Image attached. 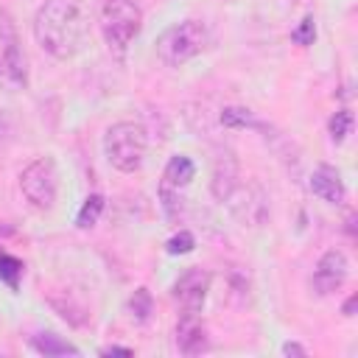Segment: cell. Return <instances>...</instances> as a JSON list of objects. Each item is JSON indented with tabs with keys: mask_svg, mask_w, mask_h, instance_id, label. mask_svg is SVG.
Wrapping results in <instances>:
<instances>
[{
	"mask_svg": "<svg viewBox=\"0 0 358 358\" xmlns=\"http://www.w3.org/2000/svg\"><path fill=\"white\" fill-rule=\"evenodd\" d=\"M34 36L53 59H73L87 39V20L73 0H45L34 17Z\"/></svg>",
	"mask_w": 358,
	"mask_h": 358,
	"instance_id": "1",
	"label": "cell"
},
{
	"mask_svg": "<svg viewBox=\"0 0 358 358\" xmlns=\"http://www.w3.org/2000/svg\"><path fill=\"white\" fill-rule=\"evenodd\" d=\"M145 151H148V131L143 123L120 120L109 126L103 134V154L109 165L123 173H134L143 165Z\"/></svg>",
	"mask_w": 358,
	"mask_h": 358,
	"instance_id": "2",
	"label": "cell"
},
{
	"mask_svg": "<svg viewBox=\"0 0 358 358\" xmlns=\"http://www.w3.org/2000/svg\"><path fill=\"white\" fill-rule=\"evenodd\" d=\"M210 42L207 25L201 20H182L165 28L157 39V59L165 67H182L185 62L196 59Z\"/></svg>",
	"mask_w": 358,
	"mask_h": 358,
	"instance_id": "3",
	"label": "cell"
},
{
	"mask_svg": "<svg viewBox=\"0 0 358 358\" xmlns=\"http://www.w3.org/2000/svg\"><path fill=\"white\" fill-rule=\"evenodd\" d=\"M98 22L109 50L123 56L143 28V11L134 0H103Z\"/></svg>",
	"mask_w": 358,
	"mask_h": 358,
	"instance_id": "4",
	"label": "cell"
},
{
	"mask_svg": "<svg viewBox=\"0 0 358 358\" xmlns=\"http://www.w3.org/2000/svg\"><path fill=\"white\" fill-rule=\"evenodd\" d=\"M20 190L34 210H50L59 199V171L50 157H39L20 173Z\"/></svg>",
	"mask_w": 358,
	"mask_h": 358,
	"instance_id": "5",
	"label": "cell"
},
{
	"mask_svg": "<svg viewBox=\"0 0 358 358\" xmlns=\"http://www.w3.org/2000/svg\"><path fill=\"white\" fill-rule=\"evenodd\" d=\"M347 274H350L347 255L341 249H327L319 257V263H316V268L310 274V285H313V291L319 296H327V294H333V291H338L344 285Z\"/></svg>",
	"mask_w": 358,
	"mask_h": 358,
	"instance_id": "6",
	"label": "cell"
},
{
	"mask_svg": "<svg viewBox=\"0 0 358 358\" xmlns=\"http://www.w3.org/2000/svg\"><path fill=\"white\" fill-rule=\"evenodd\" d=\"M207 291H210V274L204 268H190L173 282L171 296L179 305V313H201Z\"/></svg>",
	"mask_w": 358,
	"mask_h": 358,
	"instance_id": "7",
	"label": "cell"
},
{
	"mask_svg": "<svg viewBox=\"0 0 358 358\" xmlns=\"http://www.w3.org/2000/svg\"><path fill=\"white\" fill-rule=\"evenodd\" d=\"M0 87L8 92L28 87V64H25V56L14 39H8L3 53H0Z\"/></svg>",
	"mask_w": 358,
	"mask_h": 358,
	"instance_id": "8",
	"label": "cell"
},
{
	"mask_svg": "<svg viewBox=\"0 0 358 358\" xmlns=\"http://www.w3.org/2000/svg\"><path fill=\"white\" fill-rule=\"evenodd\" d=\"M176 347L182 355H199L207 350V330L199 313H179L176 322Z\"/></svg>",
	"mask_w": 358,
	"mask_h": 358,
	"instance_id": "9",
	"label": "cell"
},
{
	"mask_svg": "<svg viewBox=\"0 0 358 358\" xmlns=\"http://www.w3.org/2000/svg\"><path fill=\"white\" fill-rule=\"evenodd\" d=\"M310 190H313V196H319L327 204H341L344 196H347L344 182H341V173L333 165H319L310 173Z\"/></svg>",
	"mask_w": 358,
	"mask_h": 358,
	"instance_id": "10",
	"label": "cell"
},
{
	"mask_svg": "<svg viewBox=\"0 0 358 358\" xmlns=\"http://www.w3.org/2000/svg\"><path fill=\"white\" fill-rule=\"evenodd\" d=\"M238 182H241V173H238L235 157L232 154H221L215 159V171H213V185H210L213 187V196L218 201H227L229 193L238 187Z\"/></svg>",
	"mask_w": 358,
	"mask_h": 358,
	"instance_id": "11",
	"label": "cell"
},
{
	"mask_svg": "<svg viewBox=\"0 0 358 358\" xmlns=\"http://www.w3.org/2000/svg\"><path fill=\"white\" fill-rule=\"evenodd\" d=\"M193 176H196V162L187 154H173L168 159V165H165L162 185L171 187V190H179V187H187Z\"/></svg>",
	"mask_w": 358,
	"mask_h": 358,
	"instance_id": "12",
	"label": "cell"
},
{
	"mask_svg": "<svg viewBox=\"0 0 358 358\" xmlns=\"http://www.w3.org/2000/svg\"><path fill=\"white\" fill-rule=\"evenodd\" d=\"M31 347L42 355H78V347H73L70 341H64L56 333H36L31 338Z\"/></svg>",
	"mask_w": 358,
	"mask_h": 358,
	"instance_id": "13",
	"label": "cell"
},
{
	"mask_svg": "<svg viewBox=\"0 0 358 358\" xmlns=\"http://www.w3.org/2000/svg\"><path fill=\"white\" fill-rule=\"evenodd\" d=\"M103 196L101 193H92V196H87L84 199V204H81V210H78V215H76V224H78V229H90V227H95L98 224V218H101V213H103Z\"/></svg>",
	"mask_w": 358,
	"mask_h": 358,
	"instance_id": "14",
	"label": "cell"
},
{
	"mask_svg": "<svg viewBox=\"0 0 358 358\" xmlns=\"http://www.w3.org/2000/svg\"><path fill=\"white\" fill-rule=\"evenodd\" d=\"M20 277H22V260H17L14 255H8V252L0 249V280H3L11 291H17Z\"/></svg>",
	"mask_w": 358,
	"mask_h": 358,
	"instance_id": "15",
	"label": "cell"
},
{
	"mask_svg": "<svg viewBox=\"0 0 358 358\" xmlns=\"http://www.w3.org/2000/svg\"><path fill=\"white\" fill-rule=\"evenodd\" d=\"M327 131H330V140H333V143H344L347 134L352 131V115H350L347 109L336 112V115L330 117V123H327Z\"/></svg>",
	"mask_w": 358,
	"mask_h": 358,
	"instance_id": "16",
	"label": "cell"
},
{
	"mask_svg": "<svg viewBox=\"0 0 358 358\" xmlns=\"http://www.w3.org/2000/svg\"><path fill=\"white\" fill-rule=\"evenodd\" d=\"M221 123L229 126V129H243V126H260L249 109H241V106H227L221 112Z\"/></svg>",
	"mask_w": 358,
	"mask_h": 358,
	"instance_id": "17",
	"label": "cell"
},
{
	"mask_svg": "<svg viewBox=\"0 0 358 358\" xmlns=\"http://www.w3.org/2000/svg\"><path fill=\"white\" fill-rule=\"evenodd\" d=\"M291 39H294L296 45H302V48L313 45V39H316V20H313V14H305V17L299 20V25L291 31Z\"/></svg>",
	"mask_w": 358,
	"mask_h": 358,
	"instance_id": "18",
	"label": "cell"
},
{
	"mask_svg": "<svg viewBox=\"0 0 358 358\" xmlns=\"http://www.w3.org/2000/svg\"><path fill=\"white\" fill-rule=\"evenodd\" d=\"M193 246H196V238L187 229H179L176 235H171L165 241V252L168 255H187V252H193Z\"/></svg>",
	"mask_w": 358,
	"mask_h": 358,
	"instance_id": "19",
	"label": "cell"
},
{
	"mask_svg": "<svg viewBox=\"0 0 358 358\" xmlns=\"http://www.w3.org/2000/svg\"><path fill=\"white\" fill-rule=\"evenodd\" d=\"M129 308L134 310L137 322H148V316H151V294L145 288H137L134 296L129 299Z\"/></svg>",
	"mask_w": 358,
	"mask_h": 358,
	"instance_id": "20",
	"label": "cell"
},
{
	"mask_svg": "<svg viewBox=\"0 0 358 358\" xmlns=\"http://www.w3.org/2000/svg\"><path fill=\"white\" fill-rule=\"evenodd\" d=\"M11 137V120H8V115L0 109V143H6Z\"/></svg>",
	"mask_w": 358,
	"mask_h": 358,
	"instance_id": "21",
	"label": "cell"
},
{
	"mask_svg": "<svg viewBox=\"0 0 358 358\" xmlns=\"http://www.w3.org/2000/svg\"><path fill=\"white\" fill-rule=\"evenodd\" d=\"M101 355H134L131 347H103Z\"/></svg>",
	"mask_w": 358,
	"mask_h": 358,
	"instance_id": "22",
	"label": "cell"
},
{
	"mask_svg": "<svg viewBox=\"0 0 358 358\" xmlns=\"http://www.w3.org/2000/svg\"><path fill=\"white\" fill-rule=\"evenodd\" d=\"M282 352H285V355H305V347L288 341V344H282Z\"/></svg>",
	"mask_w": 358,
	"mask_h": 358,
	"instance_id": "23",
	"label": "cell"
}]
</instances>
